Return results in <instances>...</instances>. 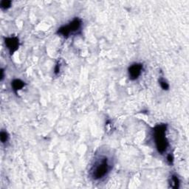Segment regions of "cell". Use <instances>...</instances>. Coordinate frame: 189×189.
<instances>
[{
	"label": "cell",
	"mask_w": 189,
	"mask_h": 189,
	"mask_svg": "<svg viewBox=\"0 0 189 189\" xmlns=\"http://www.w3.org/2000/svg\"><path fill=\"white\" fill-rule=\"evenodd\" d=\"M112 165L107 157H99L96 160L95 163L90 169V175L95 180H99L107 175L110 171Z\"/></svg>",
	"instance_id": "cell-1"
},
{
	"label": "cell",
	"mask_w": 189,
	"mask_h": 189,
	"mask_svg": "<svg viewBox=\"0 0 189 189\" xmlns=\"http://www.w3.org/2000/svg\"><path fill=\"white\" fill-rule=\"evenodd\" d=\"M166 128V124H159L153 129V136L155 145L157 151L160 154H163L169 147V141L165 137Z\"/></svg>",
	"instance_id": "cell-2"
},
{
	"label": "cell",
	"mask_w": 189,
	"mask_h": 189,
	"mask_svg": "<svg viewBox=\"0 0 189 189\" xmlns=\"http://www.w3.org/2000/svg\"><path fill=\"white\" fill-rule=\"evenodd\" d=\"M81 20L79 18H75L70 22L68 25H64L60 27L58 30L57 33L62 35L64 37H68L70 33L79 30L81 28Z\"/></svg>",
	"instance_id": "cell-3"
},
{
	"label": "cell",
	"mask_w": 189,
	"mask_h": 189,
	"mask_svg": "<svg viewBox=\"0 0 189 189\" xmlns=\"http://www.w3.org/2000/svg\"><path fill=\"white\" fill-rule=\"evenodd\" d=\"M5 45L11 55L14 54L19 47V40L17 37H7L5 39Z\"/></svg>",
	"instance_id": "cell-4"
},
{
	"label": "cell",
	"mask_w": 189,
	"mask_h": 189,
	"mask_svg": "<svg viewBox=\"0 0 189 189\" xmlns=\"http://www.w3.org/2000/svg\"><path fill=\"white\" fill-rule=\"evenodd\" d=\"M142 70H143V64H141L136 63L131 65L128 70L129 79L132 81L138 79L141 74Z\"/></svg>",
	"instance_id": "cell-5"
},
{
	"label": "cell",
	"mask_w": 189,
	"mask_h": 189,
	"mask_svg": "<svg viewBox=\"0 0 189 189\" xmlns=\"http://www.w3.org/2000/svg\"><path fill=\"white\" fill-rule=\"evenodd\" d=\"M13 87V89H14V92L16 93L19 90L22 89L23 87L25 85V83L24 81H22L20 79H15L12 81V84H11Z\"/></svg>",
	"instance_id": "cell-6"
},
{
	"label": "cell",
	"mask_w": 189,
	"mask_h": 189,
	"mask_svg": "<svg viewBox=\"0 0 189 189\" xmlns=\"http://www.w3.org/2000/svg\"><path fill=\"white\" fill-rule=\"evenodd\" d=\"M170 185L171 187L173 188H179L180 180L177 176L172 175L171 177Z\"/></svg>",
	"instance_id": "cell-7"
},
{
	"label": "cell",
	"mask_w": 189,
	"mask_h": 189,
	"mask_svg": "<svg viewBox=\"0 0 189 189\" xmlns=\"http://www.w3.org/2000/svg\"><path fill=\"white\" fill-rule=\"evenodd\" d=\"M11 1H8V0H3L2 2H0V7L1 8L3 9V10H7L9 7H10L11 6Z\"/></svg>",
	"instance_id": "cell-8"
},
{
	"label": "cell",
	"mask_w": 189,
	"mask_h": 189,
	"mask_svg": "<svg viewBox=\"0 0 189 189\" xmlns=\"http://www.w3.org/2000/svg\"><path fill=\"white\" fill-rule=\"evenodd\" d=\"M0 138H1V141L2 143H5L8 140V135H7V131H5L2 130L1 134H0Z\"/></svg>",
	"instance_id": "cell-9"
},
{
	"label": "cell",
	"mask_w": 189,
	"mask_h": 189,
	"mask_svg": "<svg viewBox=\"0 0 189 189\" xmlns=\"http://www.w3.org/2000/svg\"><path fill=\"white\" fill-rule=\"evenodd\" d=\"M160 86H161V87H162L163 89H164V90H168L169 89V84H168L165 80H163V79H160Z\"/></svg>",
	"instance_id": "cell-10"
},
{
	"label": "cell",
	"mask_w": 189,
	"mask_h": 189,
	"mask_svg": "<svg viewBox=\"0 0 189 189\" xmlns=\"http://www.w3.org/2000/svg\"><path fill=\"white\" fill-rule=\"evenodd\" d=\"M167 161H168V163H169L170 164V165L173 164V163H174V157H173V156H172L171 154H169V155H168Z\"/></svg>",
	"instance_id": "cell-11"
},
{
	"label": "cell",
	"mask_w": 189,
	"mask_h": 189,
	"mask_svg": "<svg viewBox=\"0 0 189 189\" xmlns=\"http://www.w3.org/2000/svg\"><path fill=\"white\" fill-rule=\"evenodd\" d=\"M59 70H60L59 64H57L56 65V67H55V73L58 74V72H59Z\"/></svg>",
	"instance_id": "cell-12"
},
{
	"label": "cell",
	"mask_w": 189,
	"mask_h": 189,
	"mask_svg": "<svg viewBox=\"0 0 189 189\" xmlns=\"http://www.w3.org/2000/svg\"><path fill=\"white\" fill-rule=\"evenodd\" d=\"M4 79V70L1 69V81L3 80Z\"/></svg>",
	"instance_id": "cell-13"
}]
</instances>
